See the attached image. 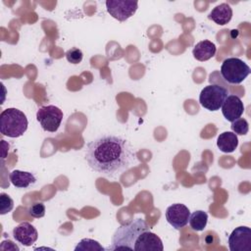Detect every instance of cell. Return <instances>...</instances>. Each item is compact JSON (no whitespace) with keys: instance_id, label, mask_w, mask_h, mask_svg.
<instances>
[{"instance_id":"2","label":"cell","mask_w":251,"mask_h":251,"mask_svg":"<svg viewBox=\"0 0 251 251\" xmlns=\"http://www.w3.org/2000/svg\"><path fill=\"white\" fill-rule=\"evenodd\" d=\"M146 230H149V227L145 221L142 219H135L129 224L122 225L115 231L112 237V245L109 247V249L134 250V243L136 238Z\"/></svg>"},{"instance_id":"22","label":"cell","mask_w":251,"mask_h":251,"mask_svg":"<svg viewBox=\"0 0 251 251\" xmlns=\"http://www.w3.org/2000/svg\"><path fill=\"white\" fill-rule=\"evenodd\" d=\"M28 213H29V215H31L33 218H36V219L42 218V217H44V215H45V206H44V204L41 203V202L34 203V204H32V205L29 207Z\"/></svg>"},{"instance_id":"17","label":"cell","mask_w":251,"mask_h":251,"mask_svg":"<svg viewBox=\"0 0 251 251\" xmlns=\"http://www.w3.org/2000/svg\"><path fill=\"white\" fill-rule=\"evenodd\" d=\"M189 225L193 230L201 231L205 228L208 222V214L202 210H197L190 214L189 216Z\"/></svg>"},{"instance_id":"7","label":"cell","mask_w":251,"mask_h":251,"mask_svg":"<svg viewBox=\"0 0 251 251\" xmlns=\"http://www.w3.org/2000/svg\"><path fill=\"white\" fill-rule=\"evenodd\" d=\"M106 8L114 19L124 22L134 15L138 3L131 0H108L106 1Z\"/></svg>"},{"instance_id":"21","label":"cell","mask_w":251,"mask_h":251,"mask_svg":"<svg viewBox=\"0 0 251 251\" xmlns=\"http://www.w3.org/2000/svg\"><path fill=\"white\" fill-rule=\"evenodd\" d=\"M66 58L72 64H78L82 61L83 54L80 49L76 47H73L66 52Z\"/></svg>"},{"instance_id":"5","label":"cell","mask_w":251,"mask_h":251,"mask_svg":"<svg viewBox=\"0 0 251 251\" xmlns=\"http://www.w3.org/2000/svg\"><path fill=\"white\" fill-rule=\"evenodd\" d=\"M227 94L228 91L225 87L219 84H210L201 90L199 102L203 108L209 111H218L227 97Z\"/></svg>"},{"instance_id":"1","label":"cell","mask_w":251,"mask_h":251,"mask_svg":"<svg viewBox=\"0 0 251 251\" xmlns=\"http://www.w3.org/2000/svg\"><path fill=\"white\" fill-rule=\"evenodd\" d=\"M84 158L93 171L106 176L122 173L136 160L135 153L127 140L110 134L87 143Z\"/></svg>"},{"instance_id":"14","label":"cell","mask_w":251,"mask_h":251,"mask_svg":"<svg viewBox=\"0 0 251 251\" xmlns=\"http://www.w3.org/2000/svg\"><path fill=\"white\" fill-rule=\"evenodd\" d=\"M208 18L217 25H224L229 23L232 18V9L227 3H222L216 6L209 14Z\"/></svg>"},{"instance_id":"19","label":"cell","mask_w":251,"mask_h":251,"mask_svg":"<svg viewBox=\"0 0 251 251\" xmlns=\"http://www.w3.org/2000/svg\"><path fill=\"white\" fill-rule=\"evenodd\" d=\"M231 130L236 135H245L249 130L248 122L244 118H238L235 121L231 122Z\"/></svg>"},{"instance_id":"15","label":"cell","mask_w":251,"mask_h":251,"mask_svg":"<svg viewBox=\"0 0 251 251\" xmlns=\"http://www.w3.org/2000/svg\"><path fill=\"white\" fill-rule=\"evenodd\" d=\"M9 178L12 184L18 188H27L36 181V177L32 173L14 170L9 174Z\"/></svg>"},{"instance_id":"8","label":"cell","mask_w":251,"mask_h":251,"mask_svg":"<svg viewBox=\"0 0 251 251\" xmlns=\"http://www.w3.org/2000/svg\"><path fill=\"white\" fill-rule=\"evenodd\" d=\"M230 251H251V229L248 226H238L228 236Z\"/></svg>"},{"instance_id":"6","label":"cell","mask_w":251,"mask_h":251,"mask_svg":"<svg viewBox=\"0 0 251 251\" xmlns=\"http://www.w3.org/2000/svg\"><path fill=\"white\" fill-rule=\"evenodd\" d=\"M63 112L54 105L42 106L37 110L36 120L45 131L55 132L63 120Z\"/></svg>"},{"instance_id":"20","label":"cell","mask_w":251,"mask_h":251,"mask_svg":"<svg viewBox=\"0 0 251 251\" xmlns=\"http://www.w3.org/2000/svg\"><path fill=\"white\" fill-rule=\"evenodd\" d=\"M14 208L13 199L6 193L0 194V214L5 215Z\"/></svg>"},{"instance_id":"3","label":"cell","mask_w":251,"mask_h":251,"mask_svg":"<svg viewBox=\"0 0 251 251\" xmlns=\"http://www.w3.org/2000/svg\"><path fill=\"white\" fill-rule=\"evenodd\" d=\"M26 116L17 108H8L0 115V131L3 135L16 138L27 129Z\"/></svg>"},{"instance_id":"9","label":"cell","mask_w":251,"mask_h":251,"mask_svg":"<svg viewBox=\"0 0 251 251\" xmlns=\"http://www.w3.org/2000/svg\"><path fill=\"white\" fill-rule=\"evenodd\" d=\"M190 216L189 209L180 203H176L169 206L166 210L167 222L176 229H180L188 224Z\"/></svg>"},{"instance_id":"16","label":"cell","mask_w":251,"mask_h":251,"mask_svg":"<svg viewBox=\"0 0 251 251\" xmlns=\"http://www.w3.org/2000/svg\"><path fill=\"white\" fill-rule=\"evenodd\" d=\"M217 146L224 153H231L238 146L237 135L232 131H225L217 138Z\"/></svg>"},{"instance_id":"18","label":"cell","mask_w":251,"mask_h":251,"mask_svg":"<svg viewBox=\"0 0 251 251\" xmlns=\"http://www.w3.org/2000/svg\"><path fill=\"white\" fill-rule=\"evenodd\" d=\"M105 248L96 240L90 238L81 239L75 248V251H104Z\"/></svg>"},{"instance_id":"4","label":"cell","mask_w":251,"mask_h":251,"mask_svg":"<svg viewBox=\"0 0 251 251\" xmlns=\"http://www.w3.org/2000/svg\"><path fill=\"white\" fill-rule=\"evenodd\" d=\"M251 73L250 67L239 58H227L221 67V75L226 81L231 84L241 83Z\"/></svg>"},{"instance_id":"10","label":"cell","mask_w":251,"mask_h":251,"mask_svg":"<svg viewBox=\"0 0 251 251\" xmlns=\"http://www.w3.org/2000/svg\"><path fill=\"white\" fill-rule=\"evenodd\" d=\"M135 251H163L164 246L161 238L150 230L143 231L135 240Z\"/></svg>"},{"instance_id":"12","label":"cell","mask_w":251,"mask_h":251,"mask_svg":"<svg viewBox=\"0 0 251 251\" xmlns=\"http://www.w3.org/2000/svg\"><path fill=\"white\" fill-rule=\"evenodd\" d=\"M13 236L24 246H31L37 240L38 232L32 225L24 222L13 229Z\"/></svg>"},{"instance_id":"11","label":"cell","mask_w":251,"mask_h":251,"mask_svg":"<svg viewBox=\"0 0 251 251\" xmlns=\"http://www.w3.org/2000/svg\"><path fill=\"white\" fill-rule=\"evenodd\" d=\"M221 108L225 119L230 123L240 118L244 112L243 102L236 95H227Z\"/></svg>"},{"instance_id":"13","label":"cell","mask_w":251,"mask_h":251,"mask_svg":"<svg viewBox=\"0 0 251 251\" xmlns=\"http://www.w3.org/2000/svg\"><path fill=\"white\" fill-rule=\"evenodd\" d=\"M216 51H217V47L212 41L202 40V41H199L194 46L192 50V54L196 60L204 62L214 57V55L216 54Z\"/></svg>"}]
</instances>
